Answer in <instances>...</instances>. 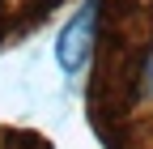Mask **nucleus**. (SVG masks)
Returning a JSON list of instances; mask_svg holds the SVG:
<instances>
[{"mask_svg":"<svg viewBox=\"0 0 153 149\" xmlns=\"http://www.w3.org/2000/svg\"><path fill=\"white\" fill-rule=\"evenodd\" d=\"M98 0H85L81 9L68 17V26L55 34V64H60L68 77L85 72L94 60V43H98Z\"/></svg>","mask_w":153,"mask_h":149,"instance_id":"1","label":"nucleus"},{"mask_svg":"<svg viewBox=\"0 0 153 149\" xmlns=\"http://www.w3.org/2000/svg\"><path fill=\"white\" fill-rule=\"evenodd\" d=\"M140 94L153 98V51H149V60H145V68H140Z\"/></svg>","mask_w":153,"mask_h":149,"instance_id":"2","label":"nucleus"}]
</instances>
